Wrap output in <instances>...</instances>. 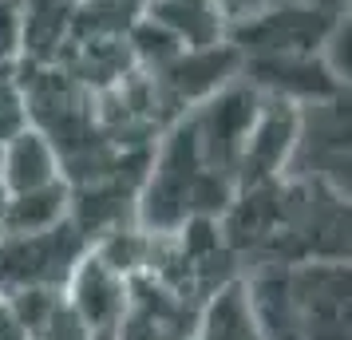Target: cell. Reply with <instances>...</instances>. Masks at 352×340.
<instances>
[{
	"label": "cell",
	"instance_id": "6da1fadb",
	"mask_svg": "<svg viewBox=\"0 0 352 340\" xmlns=\"http://www.w3.org/2000/svg\"><path fill=\"white\" fill-rule=\"evenodd\" d=\"M241 273L265 265L352 261V198L297 179L241 186L218 218Z\"/></svg>",
	"mask_w": 352,
	"mask_h": 340
},
{
	"label": "cell",
	"instance_id": "7a4b0ae2",
	"mask_svg": "<svg viewBox=\"0 0 352 340\" xmlns=\"http://www.w3.org/2000/svg\"><path fill=\"white\" fill-rule=\"evenodd\" d=\"M241 277L265 340H352V261L265 265Z\"/></svg>",
	"mask_w": 352,
	"mask_h": 340
},
{
	"label": "cell",
	"instance_id": "3957f363",
	"mask_svg": "<svg viewBox=\"0 0 352 340\" xmlns=\"http://www.w3.org/2000/svg\"><path fill=\"white\" fill-rule=\"evenodd\" d=\"M234 194H238V182L206 159L194 123L182 115L178 123L162 131L151 150L135 222L146 234L166 238V234L186 229L198 218H222Z\"/></svg>",
	"mask_w": 352,
	"mask_h": 340
},
{
	"label": "cell",
	"instance_id": "277c9868",
	"mask_svg": "<svg viewBox=\"0 0 352 340\" xmlns=\"http://www.w3.org/2000/svg\"><path fill=\"white\" fill-rule=\"evenodd\" d=\"M289 179L352 198V95L349 91L336 87L333 95L313 99V103L301 107Z\"/></svg>",
	"mask_w": 352,
	"mask_h": 340
},
{
	"label": "cell",
	"instance_id": "5b68a950",
	"mask_svg": "<svg viewBox=\"0 0 352 340\" xmlns=\"http://www.w3.org/2000/svg\"><path fill=\"white\" fill-rule=\"evenodd\" d=\"M344 8L333 4H301L273 0L257 16L226 28V40L241 52V60H285V56H324Z\"/></svg>",
	"mask_w": 352,
	"mask_h": 340
},
{
	"label": "cell",
	"instance_id": "8992f818",
	"mask_svg": "<svg viewBox=\"0 0 352 340\" xmlns=\"http://www.w3.org/2000/svg\"><path fill=\"white\" fill-rule=\"evenodd\" d=\"M87 249L91 242L76 222L48 234H8L0 242V297L24 289H67Z\"/></svg>",
	"mask_w": 352,
	"mask_h": 340
},
{
	"label": "cell",
	"instance_id": "52a82bcc",
	"mask_svg": "<svg viewBox=\"0 0 352 340\" xmlns=\"http://www.w3.org/2000/svg\"><path fill=\"white\" fill-rule=\"evenodd\" d=\"M67 301L80 313L96 340H119L123 321L131 313V277L119 273L115 265L99 258L96 249H87V258L76 265V273L67 281Z\"/></svg>",
	"mask_w": 352,
	"mask_h": 340
},
{
	"label": "cell",
	"instance_id": "ba28073f",
	"mask_svg": "<svg viewBox=\"0 0 352 340\" xmlns=\"http://www.w3.org/2000/svg\"><path fill=\"white\" fill-rule=\"evenodd\" d=\"M297 119H301V107H293V103H281V99L261 103V115L250 131V146L241 159L238 190L289 179V162H293V146H297Z\"/></svg>",
	"mask_w": 352,
	"mask_h": 340
},
{
	"label": "cell",
	"instance_id": "9c48e42d",
	"mask_svg": "<svg viewBox=\"0 0 352 340\" xmlns=\"http://www.w3.org/2000/svg\"><path fill=\"white\" fill-rule=\"evenodd\" d=\"M241 80L254 83L265 99L305 107L336 91L324 56H285V60H241Z\"/></svg>",
	"mask_w": 352,
	"mask_h": 340
},
{
	"label": "cell",
	"instance_id": "30bf717a",
	"mask_svg": "<svg viewBox=\"0 0 352 340\" xmlns=\"http://www.w3.org/2000/svg\"><path fill=\"white\" fill-rule=\"evenodd\" d=\"M64 179H67V166L60 146L32 123L0 146V186L8 194L40 190V186H52V182H64Z\"/></svg>",
	"mask_w": 352,
	"mask_h": 340
},
{
	"label": "cell",
	"instance_id": "8fae6325",
	"mask_svg": "<svg viewBox=\"0 0 352 340\" xmlns=\"http://www.w3.org/2000/svg\"><path fill=\"white\" fill-rule=\"evenodd\" d=\"M190 340H265L245 277L226 281L202 301Z\"/></svg>",
	"mask_w": 352,
	"mask_h": 340
},
{
	"label": "cell",
	"instance_id": "7c38bea8",
	"mask_svg": "<svg viewBox=\"0 0 352 340\" xmlns=\"http://www.w3.org/2000/svg\"><path fill=\"white\" fill-rule=\"evenodd\" d=\"M72 222V182H52L40 190L8 194V234H48Z\"/></svg>",
	"mask_w": 352,
	"mask_h": 340
},
{
	"label": "cell",
	"instance_id": "4fadbf2b",
	"mask_svg": "<svg viewBox=\"0 0 352 340\" xmlns=\"http://www.w3.org/2000/svg\"><path fill=\"white\" fill-rule=\"evenodd\" d=\"M28 52V0H0V64L16 67Z\"/></svg>",
	"mask_w": 352,
	"mask_h": 340
},
{
	"label": "cell",
	"instance_id": "5bb4252c",
	"mask_svg": "<svg viewBox=\"0 0 352 340\" xmlns=\"http://www.w3.org/2000/svg\"><path fill=\"white\" fill-rule=\"evenodd\" d=\"M28 99H24V87H20V76L16 67L0 71V146L8 143L12 135L28 127Z\"/></svg>",
	"mask_w": 352,
	"mask_h": 340
},
{
	"label": "cell",
	"instance_id": "9a60e30c",
	"mask_svg": "<svg viewBox=\"0 0 352 340\" xmlns=\"http://www.w3.org/2000/svg\"><path fill=\"white\" fill-rule=\"evenodd\" d=\"M324 60H329V71H333L336 87L352 95V12H340L333 36L324 44Z\"/></svg>",
	"mask_w": 352,
	"mask_h": 340
},
{
	"label": "cell",
	"instance_id": "2e32d148",
	"mask_svg": "<svg viewBox=\"0 0 352 340\" xmlns=\"http://www.w3.org/2000/svg\"><path fill=\"white\" fill-rule=\"evenodd\" d=\"M0 340H32L28 332V324L16 317V308L8 305L4 297H0Z\"/></svg>",
	"mask_w": 352,
	"mask_h": 340
},
{
	"label": "cell",
	"instance_id": "e0dca14e",
	"mask_svg": "<svg viewBox=\"0 0 352 340\" xmlns=\"http://www.w3.org/2000/svg\"><path fill=\"white\" fill-rule=\"evenodd\" d=\"M8 238V190L0 186V242Z\"/></svg>",
	"mask_w": 352,
	"mask_h": 340
},
{
	"label": "cell",
	"instance_id": "ac0fdd59",
	"mask_svg": "<svg viewBox=\"0 0 352 340\" xmlns=\"http://www.w3.org/2000/svg\"><path fill=\"white\" fill-rule=\"evenodd\" d=\"M301 4H333V8H344V0H301Z\"/></svg>",
	"mask_w": 352,
	"mask_h": 340
},
{
	"label": "cell",
	"instance_id": "d6986e66",
	"mask_svg": "<svg viewBox=\"0 0 352 340\" xmlns=\"http://www.w3.org/2000/svg\"><path fill=\"white\" fill-rule=\"evenodd\" d=\"M344 12H352V0H344Z\"/></svg>",
	"mask_w": 352,
	"mask_h": 340
},
{
	"label": "cell",
	"instance_id": "ffe728a7",
	"mask_svg": "<svg viewBox=\"0 0 352 340\" xmlns=\"http://www.w3.org/2000/svg\"><path fill=\"white\" fill-rule=\"evenodd\" d=\"M0 71H8V67H4V64H0Z\"/></svg>",
	"mask_w": 352,
	"mask_h": 340
}]
</instances>
